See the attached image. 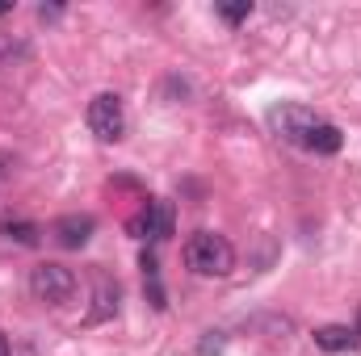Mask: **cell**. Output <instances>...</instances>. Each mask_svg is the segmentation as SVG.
I'll return each mask as SVG.
<instances>
[{"instance_id": "1", "label": "cell", "mask_w": 361, "mask_h": 356, "mask_svg": "<svg viewBox=\"0 0 361 356\" xmlns=\"http://www.w3.org/2000/svg\"><path fill=\"white\" fill-rule=\"evenodd\" d=\"M185 265L197 276H227L235 268V248L219 235V231H197L185 243Z\"/></svg>"}, {"instance_id": "2", "label": "cell", "mask_w": 361, "mask_h": 356, "mask_svg": "<svg viewBox=\"0 0 361 356\" xmlns=\"http://www.w3.org/2000/svg\"><path fill=\"white\" fill-rule=\"evenodd\" d=\"M30 293L42 306H68L76 298V272L55 265V260H42V265L30 268Z\"/></svg>"}, {"instance_id": "3", "label": "cell", "mask_w": 361, "mask_h": 356, "mask_svg": "<svg viewBox=\"0 0 361 356\" xmlns=\"http://www.w3.org/2000/svg\"><path fill=\"white\" fill-rule=\"evenodd\" d=\"M89 130L101 143H118L126 134V109L118 92H97L89 101Z\"/></svg>"}, {"instance_id": "4", "label": "cell", "mask_w": 361, "mask_h": 356, "mask_svg": "<svg viewBox=\"0 0 361 356\" xmlns=\"http://www.w3.org/2000/svg\"><path fill=\"white\" fill-rule=\"evenodd\" d=\"M273 130L286 139V143H298V147H307V139H311V130L324 122V117H315L307 105H281V109H273L269 113Z\"/></svg>"}, {"instance_id": "5", "label": "cell", "mask_w": 361, "mask_h": 356, "mask_svg": "<svg viewBox=\"0 0 361 356\" xmlns=\"http://www.w3.org/2000/svg\"><path fill=\"white\" fill-rule=\"evenodd\" d=\"M92 231H97V222H92L89 214H63L55 227H51V235H55V243L59 248H68V252H76V248H85L92 239Z\"/></svg>"}, {"instance_id": "6", "label": "cell", "mask_w": 361, "mask_h": 356, "mask_svg": "<svg viewBox=\"0 0 361 356\" xmlns=\"http://www.w3.org/2000/svg\"><path fill=\"white\" fill-rule=\"evenodd\" d=\"M315 344L324 348V352H349V348H357V331L353 327H319L315 331Z\"/></svg>"}, {"instance_id": "7", "label": "cell", "mask_w": 361, "mask_h": 356, "mask_svg": "<svg viewBox=\"0 0 361 356\" xmlns=\"http://www.w3.org/2000/svg\"><path fill=\"white\" fill-rule=\"evenodd\" d=\"M307 147H311L315 155H336V151H341V130H336L332 122H319V126L311 130Z\"/></svg>"}, {"instance_id": "8", "label": "cell", "mask_w": 361, "mask_h": 356, "mask_svg": "<svg viewBox=\"0 0 361 356\" xmlns=\"http://www.w3.org/2000/svg\"><path fill=\"white\" fill-rule=\"evenodd\" d=\"M114 310H118V285L97 281V310H92V319H105V314H114Z\"/></svg>"}, {"instance_id": "9", "label": "cell", "mask_w": 361, "mask_h": 356, "mask_svg": "<svg viewBox=\"0 0 361 356\" xmlns=\"http://www.w3.org/2000/svg\"><path fill=\"white\" fill-rule=\"evenodd\" d=\"M4 235H8V239H17V243H25V248H30V243H38V231H34L30 222H4Z\"/></svg>"}, {"instance_id": "10", "label": "cell", "mask_w": 361, "mask_h": 356, "mask_svg": "<svg viewBox=\"0 0 361 356\" xmlns=\"http://www.w3.org/2000/svg\"><path fill=\"white\" fill-rule=\"evenodd\" d=\"M248 13H252V4H227V8H219V17H223V21H231V25H235V21H244Z\"/></svg>"}, {"instance_id": "11", "label": "cell", "mask_w": 361, "mask_h": 356, "mask_svg": "<svg viewBox=\"0 0 361 356\" xmlns=\"http://www.w3.org/2000/svg\"><path fill=\"white\" fill-rule=\"evenodd\" d=\"M8 352H13V348H8V336L0 331V356H8Z\"/></svg>"}, {"instance_id": "12", "label": "cell", "mask_w": 361, "mask_h": 356, "mask_svg": "<svg viewBox=\"0 0 361 356\" xmlns=\"http://www.w3.org/2000/svg\"><path fill=\"white\" fill-rule=\"evenodd\" d=\"M353 331H357V340H361V310H357V327H353Z\"/></svg>"}, {"instance_id": "13", "label": "cell", "mask_w": 361, "mask_h": 356, "mask_svg": "<svg viewBox=\"0 0 361 356\" xmlns=\"http://www.w3.org/2000/svg\"><path fill=\"white\" fill-rule=\"evenodd\" d=\"M8 8H13V4H0V17H4V13H8Z\"/></svg>"}]
</instances>
